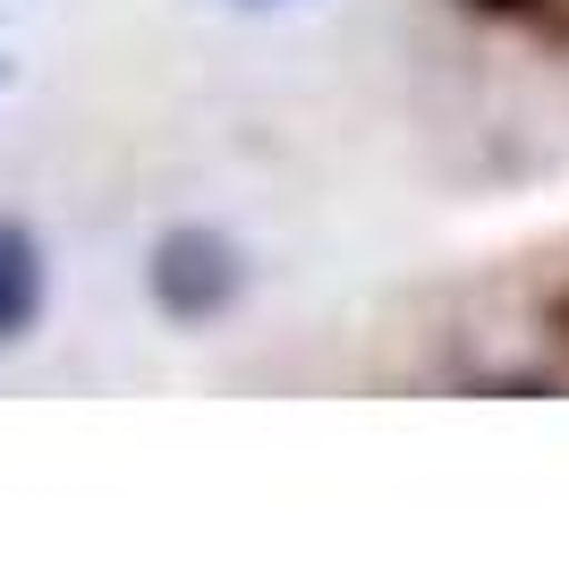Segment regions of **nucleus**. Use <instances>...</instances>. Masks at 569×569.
Masks as SVG:
<instances>
[{
  "mask_svg": "<svg viewBox=\"0 0 569 569\" xmlns=\"http://www.w3.org/2000/svg\"><path fill=\"white\" fill-rule=\"evenodd\" d=\"M485 18H545V26H569V0H468Z\"/></svg>",
  "mask_w": 569,
  "mask_h": 569,
  "instance_id": "obj_3",
  "label": "nucleus"
},
{
  "mask_svg": "<svg viewBox=\"0 0 569 569\" xmlns=\"http://www.w3.org/2000/svg\"><path fill=\"white\" fill-rule=\"evenodd\" d=\"M238 289H247V263H238V247L221 230H170L153 247V298L179 323H213Z\"/></svg>",
  "mask_w": 569,
  "mask_h": 569,
  "instance_id": "obj_1",
  "label": "nucleus"
},
{
  "mask_svg": "<svg viewBox=\"0 0 569 569\" xmlns=\"http://www.w3.org/2000/svg\"><path fill=\"white\" fill-rule=\"evenodd\" d=\"M43 315V256L18 221H0V340H18Z\"/></svg>",
  "mask_w": 569,
  "mask_h": 569,
  "instance_id": "obj_2",
  "label": "nucleus"
}]
</instances>
